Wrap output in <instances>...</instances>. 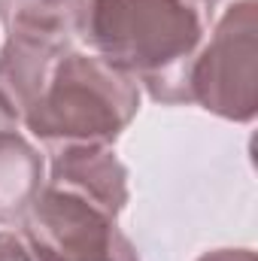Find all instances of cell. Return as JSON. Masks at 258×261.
Instances as JSON below:
<instances>
[{"label":"cell","instance_id":"6da1fadb","mask_svg":"<svg viewBox=\"0 0 258 261\" xmlns=\"http://www.w3.org/2000/svg\"><path fill=\"white\" fill-rule=\"evenodd\" d=\"M210 0H88L85 43L155 103H192V70L213 28Z\"/></svg>","mask_w":258,"mask_h":261},{"label":"cell","instance_id":"7a4b0ae2","mask_svg":"<svg viewBox=\"0 0 258 261\" xmlns=\"http://www.w3.org/2000/svg\"><path fill=\"white\" fill-rule=\"evenodd\" d=\"M140 113V85L94 52L70 49L52 67L34 107L21 116L49 152L61 146H113Z\"/></svg>","mask_w":258,"mask_h":261},{"label":"cell","instance_id":"3957f363","mask_svg":"<svg viewBox=\"0 0 258 261\" xmlns=\"http://www.w3.org/2000/svg\"><path fill=\"white\" fill-rule=\"evenodd\" d=\"M192 103L246 125L258 113V0H234L207 34L192 70Z\"/></svg>","mask_w":258,"mask_h":261},{"label":"cell","instance_id":"277c9868","mask_svg":"<svg viewBox=\"0 0 258 261\" xmlns=\"http://www.w3.org/2000/svg\"><path fill=\"white\" fill-rule=\"evenodd\" d=\"M15 228L43 261H140L119 216L49 182Z\"/></svg>","mask_w":258,"mask_h":261},{"label":"cell","instance_id":"5b68a950","mask_svg":"<svg viewBox=\"0 0 258 261\" xmlns=\"http://www.w3.org/2000/svg\"><path fill=\"white\" fill-rule=\"evenodd\" d=\"M46 182L88 197L122 216L128 206V167L119 161L113 146H61L49 152Z\"/></svg>","mask_w":258,"mask_h":261},{"label":"cell","instance_id":"8992f818","mask_svg":"<svg viewBox=\"0 0 258 261\" xmlns=\"http://www.w3.org/2000/svg\"><path fill=\"white\" fill-rule=\"evenodd\" d=\"M88 0H0L6 40H24L58 52L76 49L85 37Z\"/></svg>","mask_w":258,"mask_h":261},{"label":"cell","instance_id":"52a82bcc","mask_svg":"<svg viewBox=\"0 0 258 261\" xmlns=\"http://www.w3.org/2000/svg\"><path fill=\"white\" fill-rule=\"evenodd\" d=\"M46 186V155L18 128H0V225L15 228Z\"/></svg>","mask_w":258,"mask_h":261},{"label":"cell","instance_id":"ba28073f","mask_svg":"<svg viewBox=\"0 0 258 261\" xmlns=\"http://www.w3.org/2000/svg\"><path fill=\"white\" fill-rule=\"evenodd\" d=\"M0 261H43V258L28 243V237L15 228V231H0Z\"/></svg>","mask_w":258,"mask_h":261},{"label":"cell","instance_id":"9c48e42d","mask_svg":"<svg viewBox=\"0 0 258 261\" xmlns=\"http://www.w3.org/2000/svg\"><path fill=\"white\" fill-rule=\"evenodd\" d=\"M194 261H255L252 249H210Z\"/></svg>","mask_w":258,"mask_h":261},{"label":"cell","instance_id":"30bf717a","mask_svg":"<svg viewBox=\"0 0 258 261\" xmlns=\"http://www.w3.org/2000/svg\"><path fill=\"white\" fill-rule=\"evenodd\" d=\"M0 128H21V119H18V113L12 110V103L6 100L3 91H0Z\"/></svg>","mask_w":258,"mask_h":261},{"label":"cell","instance_id":"8fae6325","mask_svg":"<svg viewBox=\"0 0 258 261\" xmlns=\"http://www.w3.org/2000/svg\"><path fill=\"white\" fill-rule=\"evenodd\" d=\"M210 3H213V6H216V3H219V0H210Z\"/></svg>","mask_w":258,"mask_h":261}]
</instances>
